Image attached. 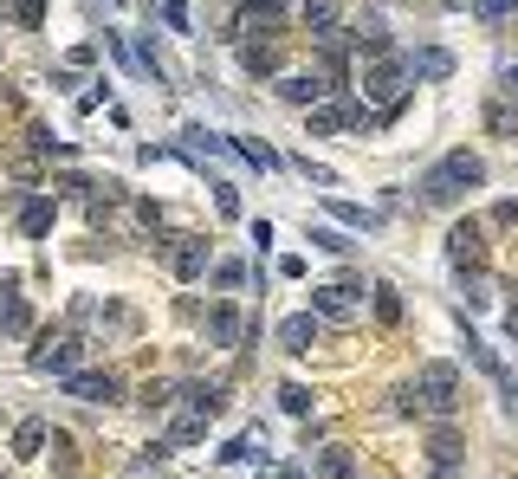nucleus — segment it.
<instances>
[{
	"label": "nucleus",
	"instance_id": "f257e3e1",
	"mask_svg": "<svg viewBox=\"0 0 518 479\" xmlns=\"http://www.w3.org/2000/svg\"><path fill=\"white\" fill-rule=\"evenodd\" d=\"M454 395H460V369L454 363H421L415 382H402V389L389 395L395 415H454Z\"/></svg>",
	"mask_w": 518,
	"mask_h": 479
},
{
	"label": "nucleus",
	"instance_id": "f03ea898",
	"mask_svg": "<svg viewBox=\"0 0 518 479\" xmlns=\"http://www.w3.org/2000/svg\"><path fill=\"white\" fill-rule=\"evenodd\" d=\"M78 363H85V337H78V331H46L33 344V376H59L65 382Z\"/></svg>",
	"mask_w": 518,
	"mask_h": 479
},
{
	"label": "nucleus",
	"instance_id": "7ed1b4c3",
	"mask_svg": "<svg viewBox=\"0 0 518 479\" xmlns=\"http://www.w3.org/2000/svg\"><path fill=\"white\" fill-rule=\"evenodd\" d=\"M311 311H318V318H331V324H350L363 311V285L350 279H331V285H311Z\"/></svg>",
	"mask_w": 518,
	"mask_h": 479
},
{
	"label": "nucleus",
	"instance_id": "20e7f679",
	"mask_svg": "<svg viewBox=\"0 0 518 479\" xmlns=\"http://www.w3.org/2000/svg\"><path fill=\"white\" fill-rule=\"evenodd\" d=\"M460 460H467V441H460V428H454V421H434V428H428V479H460Z\"/></svg>",
	"mask_w": 518,
	"mask_h": 479
},
{
	"label": "nucleus",
	"instance_id": "39448f33",
	"mask_svg": "<svg viewBox=\"0 0 518 479\" xmlns=\"http://www.w3.org/2000/svg\"><path fill=\"white\" fill-rule=\"evenodd\" d=\"M162 266H169L182 285H195L201 272L214 266V253H208V240H201V234H175L169 246H162Z\"/></svg>",
	"mask_w": 518,
	"mask_h": 479
},
{
	"label": "nucleus",
	"instance_id": "423d86ee",
	"mask_svg": "<svg viewBox=\"0 0 518 479\" xmlns=\"http://www.w3.org/2000/svg\"><path fill=\"white\" fill-rule=\"evenodd\" d=\"M201 324H208V344L214 350H240L253 337V318L240 305H227V298H221V305H208V318H201Z\"/></svg>",
	"mask_w": 518,
	"mask_h": 479
},
{
	"label": "nucleus",
	"instance_id": "0eeeda50",
	"mask_svg": "<svg viewBox=\"0 0 518 479\" xmlns=\"http://www.w3.org/2000/svg\"><path fill=\"white\" fill-rule=\"evenodd\" d=\"M65 389L78 395V402H124V376H117V369H72V376H65Z\"/></svg>",
	"mask_w": 518,
	"mask_h": 479
},
{
	"label": "nucleus",
	"instance_id": "6e6552de",
	"mask_svg": "<svg viewBox=\"0 0 518 479\" xmlns=\"http://www.w3.org/2000/svg\"><path fill=\"white\" fill-rule=\"evenodd\" d=\"M0 337H33V305L20 298V279H0Z\"/></svg>",
	"mask_w": 518,
	"mask_h": 479
},
{
	"label": "nucleus",
	"instance_id": "1a4fd4ad",
	"mask_svg": "<svg viewBox=\"0 0 518 479\" xmlns=\"http://www.w3.org/2000/svg\"><path fill=\"white\" fill-rule=\"evenodd\" d=\"M447 253H454L460 266H486V234L473 221H454L447 227Z\"/></svg>",
	"mask_w": 518,
	"mask_h": 479
},
{
	"label": "nucleus",
	"instance_id": "9d476101",
	"mask_svg": "<svg viewBox=\"0 0 518 479\" xmlns=\"http://www.w3.org/2000/svg\"><path fill=\"white\" fill-rule=\"evenodd\" d=\"M272 91H279V104H324V78L318 72H292V78H272Z\"/></svg>",
	"mask_w": 518,
	"mask_h": 479
},
{
	"label": "nucleus",
	"instance_id": "9b49d317",
	"mask_svg": "<svg viewBox=\"0 0 518 479\" xmlns=\"http://www.w3.org/2000/svg\"><path fill=\"white\" fill-rule=\"evenodd\" d=\"M20 221H13V227H20V234L26 240H46L52 234V221H59V208H52V195H33V201H20Z\"/></svg>",
	"mask_w": 518,
	"mask_h": 479
},
{
	"label": "nucleus",
	"instance_id": "f8f14e48",
	"mask_svg": "<svg viewBox=\"0 0 518 479\" xmlns=\"http://www.w3.org/2000/svg\"><path fill=\"white\" fill-rule=\"evenodd\" d=\"M279 344L292 350V357H305V350L318 344V318H311V311H292V318L279 324Z\"/></svg>",
	"mask_w": 518,
	"mask_h": 479
},
{
	"label": "nucleus",
	"instance_id": "ddd939ff",
	"mask_svg": "<svg viewBox=\"0 0 518 479\" xmlns=\"http://www.w3.org/2000/svg\"><path fill=\"white\" fill-rule=\"evenodd\" d=\"M408 78H447V72H454V52H447V46H421V52H408Z\"/></svg>",
	"mask_w": 518,
	"mask_h": 479
},
{
	"label": "nucleus",
	"instance_id": "4468645a",
	"mask_svg": "<svg viewBox=\"0 0 518 479\" xmlns=\"http://www.w3.org/2000/svg\"><path fill=\"white\" fill-rule=\"evenodd\" d=\"M208 421H214V415H201V408H182V415L169 421V447H195V441H208Z\"/></svg>",
	"mask_w": 518,
	"mask_h": 479
},
{
	"label": "nucleus",
	"instance_id": "2eb2a0df",
	"mask_svg": "<svg viewBox=\"0 0 518 479\" xmlns=\"http://www.w3.org/2000/svg\"><path fill=\"white\" fill-rule=\"evenodd\" d=\"M240 65H247L253 78H279V46H272V39H247V46H240Z\"/></svg>",
	"mask_w": 518,
	"mask_h": 479
},
{
	"label": "nucleus",
	"instance_id": "dca6fc26",
	"mask_svg": "<svg viewBox=\"0 0 518 479\" xmlns=\"http://www.w3.org/2000/svg\"><path fill=\"white\" fill-rule=\"evenodd\" d=\"M46 434H52V428H46L39 415H33V421H20V428H13V460H33V454H46Z\"/></svg>",
	"mask_w": 518,
	"mask_h": 479
},
{
	"label": "nucleus",
	"instance_id": "f3484780",
	"mask_svg": "<svg viewBox=\"0 0 518 479\" xmlns=\"http://www.w3.org/2000/svg\"><path fill=\"white\" fill-rule=\"evenodd\" d=\"M298 13H305V26H311V33H337V26H344V7H337V0H305V7H298Z\"/></svg>",
	"mask_w": 518,
	"mask_h": 479
},
{
	"label": "nucleus",
	"instance_id": "a211bd4d",
	"mask_svg": "<svg viewBox=\"0 0 518 479\" xmlns=\"http://www.w3.org/2000/svg\"><path fill=\"white\" fill-rule=\"evenodd\" d=\"M227 143H234V156H247L259 175H266V169H279V149H272V143H259V136H227Z\"/></svg>",
	"mask_w": 518,
	"mask_h": 479
},
{
	"label": "nucleus",
	"instance_id": "6ab92c4d",
	"mask_svg": "<svg viewBox=\"0 0 518 479\" xmlns=\"http://www.w3.org/2000/svg\"><path fill=\"white\" fill-rule=\"evenodd\" d=\"M188 408H201V415H221V408H227V389H221V382H188Z\"/></svg>",
	"mask_w": 518,
	"mask_h": 479
},
{
	"label": "nucleus",
	"instance_id": "aec40b11",
	"mask_svg": "<svg viewBox=\"0 0 518 479\" xmlns=\"http://www.w3.org/2000/svg\"><path fill=\"white\" fill-rule=\"evenodd\" d=\"M46 454H52V479H72L78 473V454H72L65 434H46Z\"/></svg>",
	"mask_w": 518,
	"mask_h": 479
},
{
	"label": "nucleus",
	"instance_id": "412c9836",
	"mask_svg": "<svg viewBox=\"0 0 518 479\" xmlns=\"http://www.w3.org/2000/svg\"><path fill=\"white\" fill-rule=\"evenodd\" d=\"M318 479H357V460H350L344 447H324V454H318Z\"/></svg>",
	"mask_w": 518,
	"mask_h": 479
},
{
	"label": "nucleus",
	"instance_id": "4be33fe9",
	"mask_svg": "<svg viewBox=\"0 0 518 479\" xmlns=\"http://www.w3.org/2000/svg\"><path fill=\"white\" fill-rule=\"evenodd\" d=\"M149 7H156V20L169 26V33H188V26H195V13H188V0H149Z\"/></svg>",
	"mask_w": 518,
	"mask_h": 479
},
{
	"label": "nucleus",
	"instance_id": "5701e85b",
	"mask_svg": "<svg viewBox=\"0 0 518 479\" xmlns=\"http://www.w3.org/2000/svg\"><path fill=\"white\" fill-rule=\"evenodd\" d=\"M331 214L344 227H363V234H376V227H383V214H370V208H357V201H331Z\"/></svg>",
	"mask_w": 518,
	"mask_h": 479
},
{
	"label": "nucleus",
	"instance_id": "b1692460",
	"mask_svg": "<svg viewBox=\"0 0 518 479\" xmlns=\"http://www.w3.org/2000/svg\"><path fill=\"white\" fill-rule=\"evenodd\" d=\"M486 130H493V136H518V111L506 98H486Z\"/></svg>",
	"mask_w": 518,
	"mask_h": 479
},
{
	"label": "nucleus",
	"instance_id": "393cba45",
	"mask_svg": "<svg viewBox=\"0 0 518 479\" xmlns=\"http://www.w3.org/2000/svg\"><path fill=\"white\" fill-rule=\"evenodd\" d=\"M370 104H363V98H337V130H370Z\"/></svg>",
	"mask_w": 518,
	"mask_h": 479
},
{
	"label": "nucleus",
	"instance_id": "a878e982",
	"mask_svg": "<svg viewBox=\"0 0 518 479\" xmlns=\"http://www.w3.org/2000/svg\"><path fill=\"white\" fill-rule=\"evenodd\" d=\"M370 305H376V324H402V292L395 285H376Z\"/></svg>",
	"mask_w": 518,
	"mask_h": 479
},
{
	"label": "nucleus",
	"instance_id": "bb28decb",
	"mask_svg": "<svg viewBox=\"0 0 518 479\" xmlns=\"http://www.w3.org/2000/svg\"><path fill=\"white\" fill-rule=\"evenodd\" d=\"M279 408L285 415H311V389L305 382H279Z\"/></svg>",
	"mask_w": 518,
	"mask_h": 479
},
{
	"label": "nucleus",
	"instance_id": "cd10ccee",
	"mask_svg": "<svg viewBox=\"0 0 518 479\" xmlns=\"http://www.w3.org/2000/svg\"><path fill=\"white\" fill-rule=\"evenodd\" d=\"M253 272L240 266V259H214V285H221V292H234V285H247Z\"/></svg>",
	"mask_w": 518,
	"mask_h": 479
},
{
	"label": "nucleus",
	"instance_id": "c85d7f7f",
	"mask_svg": "<svg viewBox=\"0 0 518 479\" xmlns=\"http://www.w3.org/2000/svg\"><path fill=\"white\" fill-rule=\"evenodd\" d=\"M136 402H143V408H169V402H175V382H143V389H136Z\"/></svg>",
	"mask_w": 518,
	"mask_h": 479
},
{
	"label": "nucleus",
	"instance_id": "c756f323",
	"mask_svg": "<svg viewBox=\"0 0 518 479\" xmlns=\"http://www.w3.org/2000/svg\"><path fill=\"white\" fill-rule=\"evenodd\" d=\"M499 402H506V415H518V376H512V369H499Z\"/></svg>",
	"mask_w": 518,
	"mask_h": 479
},
{
	"label": "nucleus",
	"instance_id": "7c9ffc66",
	"mask_svg": "<svg viewBox=\"0 0 518 479\" xmlns=\"http://www.w3.org/2000/svg\"><path fill=\"white\" fill-rule=\"evenodd\" d=\"M169 454H175V447H169V441H156L143 460H136V467H143V473H162V467H169Z\"/></svg>",
	"mask_w": 518,
	"mask_h": 479
},
{
	"label": "nucleus",
	"instance_id": "2f4dec72",
	"mask_svg": "<svg viewBox=\"0 0 518 479\" xmlns=\"http://www.w3.org/2000/svg\"><path fill=\"white\" fill-rule=\"evenodd\" d=\"M214 208H221L227 221H234V214H240V195H234V188H227V182H214Z\"/></svg>",
	"mask_w": 518,
	"mask_h": 479
},
{
	"label": "nucleus",
	"instance_id": "473e14b6",
	"mask_svg": "<svg viewBox=\"0 0 518 479\" xmlns=\"http://www.w3.org/2000/svg\"><path fill=\"white\" fill-rule=\"evenodd\" d=\"M311 246H324V253H350L344 234H331V227H311Z\"/></svg>",
	"mask_w": 518,
	"mask_h": 479
},
{
	"label": "nucleus",
	"instance_id": "72a5a7b5",
	"mask_svg": "<svg viewBox=\"0 0 518 479\" xmlns=\"http://www.w3.org/2000/svg\"><path fill=\"white\" fill-rule=\"evenodd\" d=\"M512 7H518V0H480V20H506Z\"/></svg>",
	"mask_w": 518,
	"mask_h": 479
},
{
	"label": "nucleus",
	"instance_id": "f704fd0d",
	"mask_svg": "<svg viewBox=\"0 0 518 479\" xmlns=\"http://www.w3.org/2000/svg\"><path fill=\"white\" fill-rule=\"evenodd\" d=\"M499 227H518V195H506V201H499Z\"/></svg>",
	"mask_w": 518,
	"mask_h": 479
},
{
	"label": "nucleus",
	"instance_id": "c9c22d12",
	"mask_svg": "<svg viewBox=\"0 0 518 479\" xmlns=\"http://www.w3.org/2000/svg\"><path fill=\"white\" fill-rule=\"evenodd\" d=\"M499 78H506V91L518 98V59H506V65H499Z\"/></svg>",
	"mask_w": 518,
	"mask_h": 479
},
{
	"label": "nucleus",
	"instance_id": "e433bc0d",
	"mask_svg": "<svg viewBox=\"0 0 518 479\" xmlns=\"http://www.w3.org/2000/svg\"><path fill=\"white\" fill-rule=\"evenodd\" d=\"M266 479H311V467H272Z\"/></svg>",
	"mask_w": 518,
	"mask_h": 479
}]
</instances>
